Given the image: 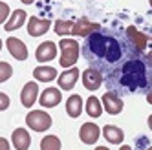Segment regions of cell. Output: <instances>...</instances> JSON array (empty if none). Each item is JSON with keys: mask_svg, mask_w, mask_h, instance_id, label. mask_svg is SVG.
<instances>
[{"mask_svg": "<svg viewBox=\"0 0 152 150\" xmlns=\"http://www.w3.org/2000/svg\"><path fill=\"white\" fill-rule=\"evenodd\" d=\"M61 101H62V95H61L59 88H46L39 97V103L44 106V108H53V106H57Z\"/></svg>", "mask_w": 152, "mask_h": 150, "instance_id": "12", "label": "cell"}, {"mask_svg": "<svg viewBox=\"0 0 152 150\" xmlns=\"http://www.w3.org/2000/svg\"><path fill=\"white\" fill-rule=\"evenodd\" d=\"M99 135H101V130H99V126L95 123H84L81 126V130H79L81 141L86 143V145H94L97 139H99Z\"/></svg>", "mask_w": 152, "mask_h": 150, "instance_id": "11", "label": "cell"}, {"mask_svg": "<svg viewBox=\"0 0 152 150\" xmlns=\"http://www.w3.org/2000/svg\"><path fill=\"white\" fill-rule=\"evenodd\" d=\"M48 29H50V20H46V18L31 17L28 20V33L31 37H42Z\"/></svg>", "mask_w": 152, "mask_h": 150, "instance_id": "15", "label": "cell"}, {"mask_svg": "<svg viewBox=\"0 0 152 150\" xmlns=\"http://www.w3.org/2000/svg\"><path fill=\"white\" fill-rule=\"evenodd\" d=\"M72 28H73V22L72 20H57L55 26H53V29H55V33L64 37V35H72Z\"/></svg>", "mask_w": 152, "mask_h": 150, "instance_id": "23", "label": "cell"}, {"mask_svg": "<svg viewBox=\"0 0 152 150\" xmlns=\"http://www.w3.org/2000/svg\"><path fill=\"white\" fill-rule=\"evenodd\" d=\"M103 26L97 24V22H92L88 18H79L77 22H73V28H72V35L73 37H79V39H86L88 35L99 31Z\"/></svg>", "mask_w": 152, "mask_h": 150, "instance_id": "5", "label": "cell"}, {"mask_svg": "<svg viewBox=\"0 0 152 150\" xmlns=\"http://www.w3.org/2000/svg\"><path fill=\"white\" fill-rule=\"evenodd\" d=\"M7 106H9V97L4 92H0V110H6Z\"/></svg>", "mask_w": 152, "mask_h": 150, "instance_id": "26", "label": "cell"}, {"mask_svg": "<svg viewBox=\"0 0 152 150\" xmlns=\"http://www.w3.org/2000/svg\"><path fill=\"white\" fill-rule=\"evenodd\" d=\"M147 103L148 104H152V86L148 88V92H147Z\"/></svg>", "mask_w": 152, "mask_h": 150, "instance_id": "29", "label": "cell"}, {"mask_svg": "<svg viewBox=\"0 0 152 150\" xmlns=\"http://www.w3.org/2000/svg\"><path fill=\"white\" fill-rule=\"evenodd\" d=\"M61 66L62 68H73L75 62L79 60V42L75 39H61Z\"/></svg>", "mask_w": 152, "mask_h": 150, "instance_id": "3", "label": "cell"}, {"mask_svg": "<svg viewBox=\"0 0 152 150\" xmlns=\"http://www.w3.org/2000/svg\"><path fill=\"white\" fill-rule=\"evenodd\" d=\"M6 46H7L9 53H11L17 60H26V59H28V48H26V44H24L20 39L9 37V39L6 40Z\"/></svg>", "mask_w": 152, "mask_h": 150, "instance_id": "10", "label": "cell"}, {"mask_svg": "<svg viewBox=\"0 0 152 150\" xmlns=\"http://www.w3.org/2000/svg\"><path fill=\"white\" fill-rule=\"evenodd\" d=\"M86 114H88L90 117H101L103 114V103L97 99V97H88V101H86Z\"/></svg>", "mask_w": 152, "mask_h": 150, "instance_id": "21", "label": "cell"}, {"mask_svg": "<svg viewBox=\"0 0 152 150\" xmlns=\"http://www.w3.org/2000/svg\"><path fill=\"white\" fill-rule=\"evenodd\" d=\"M39 97V84L37 82H26L24 88H22V93H20V103H22L24 108H31L35 104Z\"/></svg>", "mask_w": 152, "mask_h": 150, "instance_id": "9", "label": "cell"}, {"mask_svg": "<svg viewBox=\"0 0 152 150\" xmlns=\"http://www.w3.org/2000/svg\"><path fill=\"white\" fill-rule=\"evenodd\" d=\"M145 60H147V62H148V66H150V68H152V50H150V51H147V53H145Z\"/></svg>", "mask_w": 152, "mask_h": 150, "instance_id": "28", "label": "cell"}, {"mask_svg": "<svg viewBox=\"0 0 152 150\" xmlns=\"http://www.w3.org/2000/svg\"><path fill=\"white\" fill-rule=\"evenodd\" d=\"M148 2H150V6H152V0H148Z\"/></svg>", "mask_w": 152, "mask_h": 150, "instance_id": "36", "label": "cell"}, {"mask_svg": "<svg viewBox=\"0 0 152 150\" xmlns=\"http://www.w3.org/2000/svg\"><path fill=\"white\" fill-rule=\"evenodd\" d=\"M26 18H28V15H26L24 9H15L13 15L9 17V20L4 24L6 31H15V29H18L20 26H22V24L26 22Z\"/></svg>", "mask_w": 152, "mask_h": 150, "instance_id": "20", "label": "cell"}, {"mask_svg": "<svg viewBox=\"0 0 152 150\" xmlns=\"http://www.w3.org/2000/svg\"><path fill=\"white\" fill-rule=\"evenodd\" d=\"M103 135H104V139L108 143H112V145H119L125 139V134H123V130L119 126H114V125H106L104 128H103Z\"/></svg>", "mask_w": 152, "mask_h": 150, "instance_id": "17", "label": "cell"}, {"mask_svg": "<svg viewBox=\"0 0 152 150\" xmlns=\"http://www.w3.org/2000/svg\"><path fill=\"white\" fill-rule=\"evenodd\" d=\"M20 2H22V4H26V6H28V4H33L35 0H20Z\"/></svg>", "mask_w": 152, "mask_h": 150, "instance_id": "30", "label": "cell"}, {"mask_svg": "<svg viewBox=\"0 0 152 150\" xmlns=\"http://www.w3.org/2000/svg\"><path fill=\"white\" fill-rule=\"evenodd\" d=\"M11 141H13V146L17 150H28L29 143H31V137H29L26 128H17L11 134Z\"/></svg>", "mask_w": 152, "mask_h": 150, "instance_id": "16", "label": "cell"}, {"mask_svg": "<svg viewBox=\"0 0 152 150\" xmlns=\"http://www.w3.org/2000/svg\"><path fill=\"white\" fill-rule=\"evenodd\" d=\"M7 17H9V6L0 0V24H4L7 20Z\"/></svg>", "mask_w": 152, "mask_h": 150, "instance_id": "25", "label": "cell"}, {"mask_svg": "<svg viewBox=\"0 0 152 150\" xmlns=\"http://www.w3.org/2000/svg\"><path fill=\"white\" fill-rule=\"evenodd\" d=\"M119 150H132V146H128V145H123V146L119 148Z\"/></svg>", "mask_w": 152, "mask_h": 150, "instance_id": "31", "label": "cell"}, {"mask_svg": "<svg viewBox=\"0 0 152 150\" xmlns=\"http://www.w3.org/2000/svg\"><path fill=\"white\" fill-rule=\"evenodd\" d=\"M26 125L35 132H44L51 126V117L42 110H33L26 115Z\"/></svg>", "mask_w": 152, "mask_h": 150, "instance_id": "4", "label": "cell"}, {"mask_svg": "<svg viewBox=\"0 0 152 150\" xmlns=\"http://www.w3.org/2000/svg\"><path fill=\"white\" fill-rule=\"evenodd\" d=\"M125 35H126V39L130 40V44H132L137 51L143 53V51L147 50V44H148L147 35H145V33H141V31H137L134 26H128V28L125 29Z\"/></svg>", "mask_w": 152, "mask_h": 150, "instance_id": "8", "label": "cell"}, {"mask_svg": "<svg viewBox=\"0 0 152 150\" xmlns=\"http://www.w3.org/2000/svg\"><path fill=\"white\" fill-rule=\"evenodd\" d=\"M11 75H13L11 64H7L6 60H2V62H0V82H6Z\"/></svg>", "mask_w": 152, "mask_h": 150, "instance_id": "24", "label": "cell"}, {"mask_svg": "<svg viewBox=\"0 0 152 150\" xmlns=\"http://www.w3.org/2000/svg\"><path fill=\"white\" fill-rule=\"evenodd\" d=\"M148 126H150V130H152V115L148 117Z\"/></svg>", "mask_w": 152, "mask_h": 150, "instance_id": "32", "label": "cell"}, {"mask_svg": "<svg viewBox=\"0 0 152 150\" xmlns=\"http://www.w3.org/2000/svg\"><path fill=\"white\" fill-rule=\"evenodd\" d=\"M95 150H108V148H106V146H97Z\"/></svg>", "mask_w": 152, "mask_h": 150, "instance_id": "33", "label": "cell"}, {"mask_svg": "<svg viewBox=\"0 0 152 150\" xmlns=\"http://www.w3.org/2000/svg\"><path fill=\"white\" fill-rule=\"evenodd\" d=\"M33 77L39 82H51L57 77V70L51 68V66H37L33 70Z\"/></svg>", "mask_w": 152, "mask_h": 150, "instance_id": "19", "label": "cell"}, {"mask_svg": "<svg viewBox=\"0 0 152 150\" xmlns=\"http://www.w3.org/2000/svg\"><path fill=\"white\" fill-rule=\"evenodd\" d=\"M110 92L117 95L123 93H147L152 86V68L145 60V53H137L128 59L112 77L104 79Z\"/></svg>", "mask_w": 152, "mask_h": 150, "instance_id": "2", "label": "cell"}, {"mask_svg": "<svg viewBox=\"0 0 152 150\" xmlns=\"http://www.w3.org/2000/svg\"><path fill=\"white\" fill-rule=\"evenodd\" d=\"M0 150H9V141L6 137H0Z\"/></svg>", "mask_w": 152, "mask_h": 150, "instance_id": "27", "label": "cell"}, {"mask_svg": "<svg viewBox=\"0 0 152 150\" xmlns=\"http://www.w3.org/2000/svg\"><path fill=\"white\" fill-rule=\"evenodd\" d=\"M0 50H2V40H0Z\"/></svg>", "mask_w": 152, "mask_h": 150, "instance_id": "34", "label": "cell"}, {"mask_svg": "<svg viewBox=\"0 0 152 150\" xmlns=\"http://www.w3.org/2000/svg\"><path fill=\"white\" fill-rule=\"evenodd\" d=\"M83 84H84L86 90L95 92V90L101 88V84H104V77H103V73L99 70L88 68V70L83 71Z\"/></svg>", "mask_w": 152, "mask_h": 150, "instance_id": "6", "label": "cell"}, {"mask_svg": "<svg viewBox=\"0 0 152 150\" xmlns=\"http://www.w3.org/2000/svg\"><path fill=\"white\" fill-rule=\"evenodd\" d=\"M79 79V68H68L59 75V88L68 92L75 86V82Z\"/></svg>", "mask_w": 152, "mask_h": 150, "instance_id": "13", "label": "cell"}, {"mask_svg": "<svg viewBox=\"0 0 152 150\" xmlns=\"http://www.w3.org/2000/svg\"><path fill=\"white\" fill-rule=\"evenodd\" d=\"M66 112H68L70 117H73V119L83 114V97L81 95H77V93L70 95L68 101H66Z\"/></svg>", "mask_w": 152, "mask_h": 150, "instance_id": "18", "label": "cell"}, {"mask_svg": "<svg viewBox=\"0 0 152 150\" xmlns=\"http://www.w3.org/2000/svg\"><path fill=\"white\" fill-rule=\"evenodd\" d=\"M40 150H61V141L57 135H46L40 141Z\"/></svg>", "mask_w": 152, "mask_h": 150, "instance_id": "22", "label": "cell"}, {"mask_svg": "<svg viewBox=\"0 0 152 150\" xmlns=\"http://www.w3.org/2000/svg\"><path fill=\"white\" fill-rule=\"evenodd\" d=\"M81 53L90 64V68H95L103 73V77L108 79L123 66V64L137 55V51L130 40L126 39L125 31L119 28H101L99 31L88 35L84 39Z\"/></svg>", "mask_w": 152, "mask_h": 150, "instance_id": "1", "label": "cell"}, {"mask_svg": "<svg viewBox=\"0 0 152 150\" xmlns=\"http://www.w3.org/2000/svg\"><path fill=\"white\" fill-rule=\"evenodd\" d=\"M147 150H152V146H148V148H147Z\"/></svg>", "mask_w": 152, "mask_h": 150, "instance_id": "35", "label": "cell"}, {"mask_svg": "<svg viewBox=\"0 0 152 150\" xmlns=\"http://www.w3.org/2000/svg\"><path fill=\"white\" fill-rule=\"evenodd\" d=\"M35 57H37L39 62H50V60H53L57 57V46L53 44V42H50V40L42 42L35 51Z\"/></svg>", "mask_w": 152, "mask_h": 150, "instance_id": "14", "label": "cell"}, {"mask_svg": "<svg viewBox=\"0 0 152 150\" xmlns=\"http://www.w3.org/2000/svg\"><path fill=\"white\" fill-rule=\"evenodd\" d=\"M103 106H104V110L110 114V115H117L119 112L123 110V99H121V95H117L115 92H110L108 90L104 95H103Z\"/></svg>", "mask_w": 152, "mask_h": 150, "instance_id": "7", "label": "cell"}]
</instances>
